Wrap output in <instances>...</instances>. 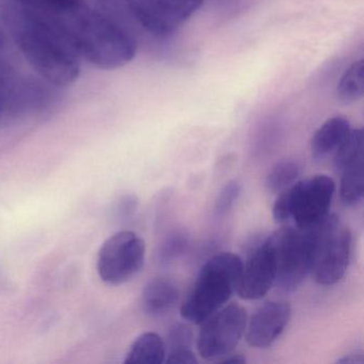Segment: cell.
<instances>
[{"label": "cell", "mask_w": 364, "mask_h": 364, "mask_svg": "<svg viewBox=\"0 0 364 364\" xmlns=\"http://www.w3.org/2000/svg\"><path fill=\"white\" fill-rule=\"evenodd\" d=\"M0 16L23 56L48 85L69 86L80 77V56L54 18L31 6L0 5Z\"/></svg>", "instance_id": "1"}, {"label": "cell", "mask_w": 364, "mask_h": 364, "mask_svg": "<svg viewBox=\"0 0 364 364\" xmlns=\"http://www.w3.org/2000/svg\"><path fill=\"white\" fill-rule=\"evenodd\" d=\"M146 242L137 233L129 230L117 232L100 248L97 274L107 284H124L139 274L146 261Z\"/></svg>", "instance_id": "7"}, {"label": "cell", "mask_w": 364, "mask_h": 364, "mask_svg": "<svg viewBox=\"0 0 364 364\" xmlns=\"http://www.w3.org/2000/svg\"><path fill=\"white\" fill-rule=\"evenodd\" d=\"M242 193V187L240 183L236 181H230L229 183L225 185L220 193H219L218 198L216 201V213L220 216L227 214L230 212L234 204L237 201Z\"/></svg>", "instance_id": "21"}, {"label": "cell", "mask_w": 364, "mask_h": 364, "mask_svg": "<svg viewBox=\"0 0 364 364\" xmlns=\"http://www.w3.org/2000/svg\"><path fill=\"white\" fill-rule=\"evenodd\" d=\"M40 0H0V5H23L39 7Z\"/></svg>", "instance_id": "25"}, {"label": "cell", "mask_w": 364, "mask_h": 364, "mask_svg": "<svg viewBox=\"0 0 364 364\" xmlns=\"http://www.w3.org/2000/svg\"><path fill=\"white\" fill-rule=\"evenodd\" d=\"M180 300V289L171 279L149 281L141 294V308L146 314L157 317L173 310Z\"/></svg>", "instance_id": "12"}, {"label": "cell", "mask_w": 364, "mask_h": 364, "mask_svg": "<svg viewBox=\"0 0 364 364\" xmlns=\"http://www.w3.org/2000/svg\"><path fill=\"white\" fill-rule=\"evenodd\" d=\"M136 20L153 35L164 37L180 28L204 0H127Z\"/></svg>", "instance_id": "9"}, {"label": "cell", "mask_w": 364, "mask_h": 364, "mask_svg": "<svg viewBox=\"0 0 364 364\" xmlns=\"http://www.w3.org/2000/svg\"><path fill=\"white\" fill-rule=\"evenodd\" d=\"M364 60L353 63L343 74L336 87V97L344 105H350L363 97Z\"/></svg>", "instance_id": "16"}, {"label": "cell", "mask_w": 364, "mask_h": 364, "mask_svg": "<svg viewBox=\"0 0 364 364\" xmlns=\"http://www.w3.org/2000/svg\"><path fill=\"white\" fill-rule=\"evenodd\" d=\"M3 112H4L3 101H1V97H0V117H1V114H3Z\"/></svg>", "instance_id": "27"}, {"label": "cell", "mask_w": 364, "mask_h": 364, "mask_svg": "<svg viewBox=\"0 0 364 364\" xmlns=\"http://www.w3.org/2000/svg\"><path fill=\"white\" fill-rule=\"evenodd\" d=\"M189 236L185 230L178 229L171 232L164 240L159 250V259L161 263H170L178 259L186 251Z\"/></svg>", "instance_id": "19"}, {"label": "cell", "mask_w": 364, "mask_h": 364, "mask_svg": "<svg viewBox=\"0 0 364 364\" xmlns=\"http://www.w3.org/2000/svg\"><path fill=\"white\" fill-rule=\"evenodd\" d=\"M311 247V276L319 285H334L342 280L351 255L350 229L336 214H329L304 230Z\"/></svg>", "instance_id": "4"}, {"label": "cell", "mask_w": 364, "mask_h": 364, "mask_svg": "<svg viewBox=\"0 0 364 364\" xmlns=\"http://www.w3.org/2000/svg\"><path fill=\"white\" fill-rule=\"evenodd\" d=\"M193 343V333L191 326L187 323H178L170 328L166 347H167L168 351L191 348Z\"/></svg>", "instance_id": "20"}, {"label": "cell", "mask_w": 364, "mask_h": 364, "mask_svg": "<svg viewBox=\"0 0 364 364\" xmlns=\"http://www.w3.org/2000/svg\"><path fill=\"white\" fill-rule=\"evenodd\" d=\"M291 308L284 300H272L259 306L247 321L246 341L255 348L272 346L291 319Z\"/></svg>", "instance_id": "10"}, {"label": "cell", "mask_w": 364, "mask_h": 364, "mask_svg": "<svg viewBox=\"0 0 364 364\" xmlns=\"http://www.w3.org/2000/svg\"><path fill=\"white\" fill-rule=\"evenodd\" d=\"M165 363L197 364L199 361L191 348H184L168 351Z\"/></svg>", "instance_id": "22"}, {"label": "cell", "mask_w": 364, "mask_h": 364, "mask_svg": "<svg viewBox=\"0 0 364 364\" xmlns=\"http://www.w3.org/2000/svg\"><path fill=\"white\" fill-rule=\"evenodd\" d=\"M276 268L274 285L296 291L310 276L311 247L308 234L296 227H283L266 238Z\"/></svg>", "instance_id": "6"}, {"label": "cell", "mask_w": 364, "mask_h": 364, "mask_svg": "<svg viewBox=\"0 0 364 364\" xmlns=\"http://www.w3.org/2000/svg\"><path fill=\"white\" fill-rule=\"evenodd\" d=\"M6 53H7V40L5 33L0 28V70L7 68L5 63Z\"/></svg>", "instance_id": "24"}, {"label": "cell", "mask_w": 364, "mask_h": 364, "mask_svg": "<svg viewBox=\"0 0 364 364\" xmlns=\"http://www.w3.org/2000/svg\"><path fill=\"white\" fill-rule=\"evenodd\" d=\"M300 166L291 159L278 161L270 170L266 178V187L274 195L282 193L297 182L300 176Z\"/></svg>", "instance_id": "17"}, {"label": "cell", "mask_w": 364, "mask_h": 364, "mask_svg": "<svg viewBox=\"0 0 364 364\" xmlns=\"http://www.w3.org/2000/svg\"><path fill=\"white\" fill-rule=\"evenodd\" d=\"M247 312L237 304H225L200 323L197 349L204 360L216 362L233 353L244 336Z\"/></svg>", "instance_id": "8"}, {"label": "cell", "mask_w": 364, "mask_h": 364, "mask_svg": "<svg viewBox=\"0 0 364 364\" xmlns=\"http://www.w3.org/2000/svg\"><path fill=\"white\" fill-rule=\"evenodd\" d=\"M242 263L240 257L232 252H219L210 257L181 306L183 318L200 325L223 308L237 289Z\"/></svg>", "instance_id": "3"}, {"label": "cell", "mask_w": 364, "mask_h": 364, "mask_svg": "<svg viewBox=\"0 0 364 364\" xmlns=\"http://www.w3.org/2000/svg\"><path fill=\"white\" fill-rule=\"evenodd\" d=\"M276 282V268L267 242H262L242 263L236 293L244 300H259Z\"/></svg>", "instance_id": "11"}, {"label": "cell", "mask_w": 364, "mask_h": 364, "mask_svg": "<svg viewBox=\"0 0 364 364\" xmlns=\"http://www.w3.org/2000/svg\"><path fill=\"white\" fill-rule=\"evenodd\" d=\"M341 174L340 197L349 208L358 205L364 196V159L345 166Z\"/></svg>", "instance_id": "15"}, {"label": "cell", "mask_w": 364, "mask_h": 364, "mask_svg": "<svg viewBox=\"0 0 364 364\" xmlns=\"http://www.w3.org/2000/svg\"><path fill=\"white\" fill-rule=\"evenodd\" d=\"M216 362H219V363L244 364L246 363V358L242 355H240V353H231L217 360Z\"/></svg>", "instance_id": "23"}, {"label": "cell", "mask_w": 364, "mask_h": 364, "mask_svg": "<svg viewBox=\"0 0 364 364\" xmlns=\"http://www.w3.org/2000/svg\"><path fill=\"white\" fill-rule=\"evenodd\" d=\"M336 363H342V364H363L364 360L362 358V355H344V357L341 358L336 361Z\"/></svg>", "instance_id": "26"}, {"label": "cell", "mask_w": 364, "mask_h": 364, "mask_svg": "<svg viewBox=\"0 0 364 364\" xmlns=\"http://www.w3.org/2000/svg\"><path fill=\"white\" fill-rule=\"evenodd\" d=\"M364 135L362 129H351L346 139L341 144L340 148L334 153V168L340 172L345 166L364 159L363 155Z\"/></svg>", "instance_id": "18"}, {"label": "cell", "mask_w": 364, "mask_h": 364, "mask_svg": "<svg viewBox=\"0 0 364 364\" xmlns=\"http://www.w3.org/2000/svg\"><path fill=\"white\" fill-rule=\"evenodd\" d=\"M334 193L336 183L325 174L297 181L277 195L272 216L278 223L291 220L298 229H309L329 214Z\"/></svg>", "instance_id": "5"}, {"label": "cell", "mask_w": 364, "mask_h": 364, "mask_svg": "<svg viewBox=\"0 0 364 364\" xmlns=\"http://www.w3.org/2000/svg\"><path fill=\"white\" fill-rule=\"evenodd\" d=\"M50 16L80 58L99 69H120L131 63L137 54V43L133 36L85 0H77Z\"/></svg>", "instance_id": "2"}, {"label": "cell", "mask_w": 364, "mask_h": 364, "mask_svg": "<svg viewBox=\"0 0 364 364\" xmlns=\"http://www.w3.org/2000/svg\"><path fill=\"white\" fill-rule=\"evenodd\" d=\"M167 355L166 342L155 332H144L129 347L125 364L165 363Z\"/></svg>", "instance_id": "14"}, {"label": "cell", "mask_w": 364, "mask_h": 364, "mask_svg": "<svg viewBox=\"0 0 364 364\" xmlns=\"http://www.w3.org/2000/svg\"><path fill=\"white\" fill-rule=\"evenodd\" d=\"M350 131V123L344 117L328 119L315 132L311 139L310 149L313 159L323 161L329 155L334 154Z\"/></svg>", "instance_id": "13"}]
</instances>
